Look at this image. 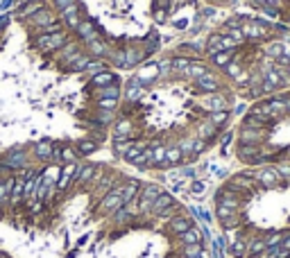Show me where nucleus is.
Masks as SVG:
<instances>
[{"instance_id": "1", "label": "nucleus", "mask_w": 290, "mask_h": 258, "mask_svg": "<svg viewBox=\"0 0 290 258\" xmlns=\"http://www.w3.org/2000/svg\"><path fill=\"white\" fill-rule=\"evenodd\" d=\"M161 193H163L161 186H157V183H145V186L141 188L139 197L134 199V202H136V210H139V213H150L152 204H154V199L159 197Z\"/></svg>"}, {"instance_id": "2", "label": "nucleus", "mask_w": 290, "mask_h": 258, "mask_svg": "<svg viewBox=\"0 0 290 258\" xmlns=\"http://www.w3.org/2000/svg\"><path fill=\"white\" fill-rule=\"evenodd\" d=\"M34 45L43 52H55L66 45V32H46V34L36 36Z\"/></svg>"}, {"instance_id": "3", "label": "nucleus", "mask_w": 290, "mask_h": 258, "mask_svg": "<svg viewBox=\"0 0 290 258\" xmlns=\"http://www.w3.org/2000/svg\"><path fill=\"white\" fill-rule=\"evenodd\" d=\"M120 206H125V204H123V197H120V188L116 186V188H111V191L104 195V197H100L98 210L102 215H114Z\"/></svg>"}, {"instance_id": "4", "label": "nucleus", "mask_w": 290, "mask_h": 258, "mask_svg": "<svg viewBox=\"0 0 290 258\" xmlns=\"http://www.w3.org/2000/svg\"><path fill=\"white\" fill-rule=\"evenodd\" d=\"M240 30H242V36L252 41H261L267 36V25L263 20H247V23L240 25Z\"/></svg>"}, {"instance_id": "5", "label": "nucleus", "mask_w": 290, "mask_h": 258, "mask_svg": "<svg viewBox=\"0 0 290 258\" xmlns=\"http://www.w3.org/2000/svg\"><path fill=\"white\" fill-rule=\"evenodd\" d=\"M254 179L261 188H277L279 183H281V177H279L277 168H261L254 175Z\"/></svg>"}, {"instance_id": "6", "label": "nucleus", "mask_w": 290, "mask_h": 258, "mask_svg": "<svg viewBox=\"0 0 290 258\" xmlns=\"http://www.w3.org/2000/svg\"><path fill=\"white\" fill-rule=\"evenodd\" d=\"M77 172H80V166H77V163H66V166L61 168L59 181H57V193H64L73 183V179H77Z\"/></svg>"}, {"instance_id": "7", "label": "nucleus", "mask_w": 290, "mask_h": 258, "mask_svg": "<svg viewBox=\"0 0 290 258\" xmlns=\"http://www.w3.org/2000/svg\"><path fill=\"white\" fill-rule=\"evenodd\" d=\"M120 188V197H123V204L125 206H129L131 202H134L136 197H139V193H141V181L139 179H127V181L123 183V186H118Z\"/></svg>"}, {"instance_id": "8", "label": "nucleus", "mask_w": 290, "mask_h": 258, "mask_svg": "<svg viewBox=\"0 0 290 258\" xmlns=\"http://www.w3.org/2000/svg\"><path fill=\"white\" fill-rule=\"evenodd\" d=\"M265 138H267L265 129H250V127L240 129V143H245V145H261Z\"/></svg>"}, {"instance_id": "9", "label": "nucleus", "mask_w": 290, "mask_h": 258, "mask_svg": "<svg viewBox=\"0 0 290 258\" xmlns=\"http://www.w3.org/2000/svg\"><path fill=\"white\" fill-rule=\"evenodd\" d=\"M191 226H195L193 224V220L188 218V215H175V218H170V222H168V231H170L172 236H182L184 231H188Z\"/></svg>"}, {"instance_id": "10", "label": "nucleus", "mask_w": 290, "mask_h": 258, "mask_svg": "<svg viewBox=\"0 0 290 258\" xmlns=\"http://www.w3.org/2000/svg\"><path fill=\"white\" fill-rule=\"evenodd\" d=\"M195 86L199 88V91L202 93H218V88H220V80L218 77L213 75V73H207V75H202V77H197V80H195Z\"/></svg>"}, {"instance_id": "11", "label": "nucleus", "mask_w": 290, "mask_h": 258, "mask_svg": "<svg viewBox=\"0 0 290 258\" xmlns=\"http://www.w3.org/2000/svg\"><path fill=\"white\" fill-rule=\"evenodd\" d=\"M172 206H175V197H172V193H161L159 197L154 199V204H152L150 213L152 215H159V218H161V215L166 213L168 208H172Z\"/></svg>"}, {"instance_id": "12", "label": "nucleus", "mask_w": 290, "mask_h": 258, "mask_svg": "<svg viewBox=\"0 0 290 258\" xmlns=\"http://www.w3.org/2000/svg\"><path fill=\"white\" fill-rule=\"evenodd\" d=\"M23 199H25V179L14 177V186H12V193H9V206L16 208Z\"/></svg>"}, {"instance_id": "13", "label": "nucleus", "mask_w": 290, "mask_h": 258, "mask_svg": "<svg viewBox=\"0 0 290 258\" xmlns=\"http://www.w3.org/2000/svg\"><path fill=\"white\" fill-rule=\"evenodd\" d=\"M204 109L211 113L215 111H227V98L220 96V93H209L207 98H204Z\"/></svg>"}, {"instance_id": "14", "label": "nucleus", "mask_w": 290, "mask_h": 258, "mask_svg": "<svg viewBox=\"0 0 290 258\" xmlns=\"http://www.w3.org/2000/svg\"><path fill=\"white\" fill-rule=\"evenodd\" d=\"M265 251H267V245H265V238H263V236H258V238L247 242V258H261Z\"/></svg>"}, {"instance_id": "15", "label": "nucleus", "mask_w": 290, "mask_h": 258, "mask_svg": "<svg viewBox=\"0 0 290 258\" xmlns=\"http://www.w3.org/2000/svg\"><path fill=\"white\" fill-rule=\"evenodd\" d=\"M152 150V161H150V166L152 168H168V161H166V145H161V143H154L150 147Z\"/></svg>"}, {"instance_id": "16", "label": "nucleus", "mask_w": 290, "mask_h": 258, "mask_svg": "<svg viewBox=\"0 0 290 258\" xmlns=\"http://www.w3.org/2000/svg\"><path fill=\"white\" fill-rule=\"evenodd\" d=\"M96 170L98 168L93 163H86V166H80V172H77V179L75 181L80 186H86V183H96Z\"/></svg>"}, {"instance_id": "17", "label": "nucleus", "mask_w": 290, "mask_h": 258, "mask_svg": "<svg viewBox=\"0 0 290 258\" xmlns=\"http://www.w3.org/2000/svg\"><path fill=\"white\" fill-rule=\"evenodd\" d=\"M261 154H263L261 145H245V143H240V147H238V159L245 161V163H252L256 156H261Z\"/></svg>"}, {"instance_id": "18", "label": "nucleus", "mask_w": 290, "mask_h": 258, "mask_svg": "<svg viewBox=\"0 0 290 258\" xmlns=\"http://www.w3.org/2000/svg\"><path fill=\"white\" fill-rule=\"evenodd\" d=\"M179 242L182 245H202V238H204V233L197 229V226H191L188 231H184L182 236H177Z\"/></svg>"}, {"instance_id": "19", "label": "nucleus", "mask_w": 290, "mask_h": 258, "mask_svg": "<svg viewBox=\"0 0 290 258\" xmlns=\"http://www.w3.org/2000/svg\"><path fill=\"white\" fill-rule=\"evenodd\" d=\"M52 152H55V143H50V140H41V143H36V147H34L36 159H41V161H50Z\"/></svg>"}, {"instance_id": "20", "label": "nucleus", "mask_w": 290, "mask_h": 258, "mask_svg": "<svg viewBox=\"0 0 290 258\" xmlns=\"http://www.w3.org/2000/svg\"><path fill=\"white\" fill-rule=\"evenodd\" d=\"M227 251H229L234 258H245L247 256V240L245 238H238L234 240L229 247H227Z\"/></svg>"}, {"instance_id": "21", "label": "nucleus", "mask_w": 290, "mask_h": 258, "mask_svg": "<svg viewBox=\"0 0 290 258\" xmlns=\"http://www.w3.org/2000/svg\"><path fill=\"white\" fill-rule=\"evenodd\" d=\"M209 73V68L204 66V64H197V61H191V66L184 71V77H188V80H197V77H202V75H207Z\"/></svg>"}, {"instance_id": "22", "label": "nucleus", "mask_w": 290, "mask_h": 258, "mask_svg": "<svg viewBox=\"0 0 290 258\" xmlns=\"http://www.w3.org/2000/svg\"><path fill=\"white\" fill-rule=\"evenodd\" d=\"M77 36H80V39H84L88 43V41H93V39H98L96 34H93V23L91 20H82L80 25H77Z\"/></svg>"}, {"instance_id": "23", "label": "nucleus", "mask_w": 290, "mask_h": 258, "mask_svg": "<svg viewBox=\"0 0 290 258\" xmlns=\"http://www.w3.org/2000/svg\"><path fill=\"white\" fill-rule=\"evenodd\" d=\"M86 48H88V55H91V57H104V55H107V52H109L107 43H104V41H100V39L88 41V43H86Z\"/></svg>"}, {"instance_id": "24", "label": "nucleus", "mask_w": 290, "mask_h": 258, "mask_svg": "<svg viewBox=\"0 0 290 258\" xmlns=\"http://www.w3.org/2000/svg\"><path fill=\"white\" fill-rule=\"evenodd\" d=\"M159 73H161V71H159V64H150V66H145L143 71L139 73V77H136V80H139L141 84H147V82L154 80V77L159 75Z\"/></svg>"}, {"instance_id": "25", "label": "nucleus", "mask_w": 290, "mask_h": 258, "mask_svg": "<svg viewBox=\"0 0 290 258\" xmlns=\"http://www.w3.org/2000/svg\"><path fill=\"white\" fill-rule=\"evenodd\" d=\"M267 123H270V120L258 118V115H254V113H250V115L242 118V127H250V129H265Z\"/></svg>"}, {"instance_id": "26", "label": "nucleus", "mask_w": 290, "mask_h": 258, "mask_svg": "<svg viewBox=\"0 0 290 258\" xmlns=\"http://www.w3.org/2000/svg\"><path fill=\"white\" fill-rule=\"evenodd\" d=\"M184 159L182 150H179V145H172V147H166V161H168V168L170 166H179Z\"/></svg>"}, {"instance_id": "27", "label": "nucleus", "mask_w": 290, "mask_h": 258, "mask_svg": "<svg viewBox=\"0 0 290 258\" xmlns=\"http://www.w3.org/2000/svg\"><path fill=\"white\" fill-rule=\"evenodd\" d=\"M61 18H64L68 25L77 28V25H80V18H77V5H68L66 9H61Z\"/></svg>"}, {"instance_id": "28", "label": "nucleus", "mask_w": 290, "mask_h": 258, "mask_svg": "<svg viewBox=\"0 0 290 258\" xmlns=\"http://www.w3.org/2000/svg\"><path fill=\"white\" fill-rule=\"evenodd\" d=\"M114 80H116L114 73L102 71V73H98V75H93L91 84H93V86H109V84H114Z\"/></svg>"}, {"instance_id": "29", "label": "nucleus", "mask_w": 290, "mask_h": 258, "mask_svg": "<svg viewBox=\"0 0 290 258\" xmlns=\"http://www.w3.org/2000/svg\"><path fill=\"white\" fill-rule=\"evenodd\" d=\"M215 215H218V220H220V224H225V222H229V220H234L236 215H240L238 210H234V208H227V206H215Z\"/></svg>"}, {"instance_id": "30", "label": "nucleus", "mask_w": 290, "mask_h": 258, "mask_svg": "<svg viewBox=\"0 0 290 258\" xmlns=\"http://www.w3.org/2000/svg\"><path fill=\"white\" fill-rule=\"evenodd\" d=\"M131 145H134V140H131V138H120V136H116L114 152H116V154H118V156H125Z\"/></svg>"}, {"instance_id": "31", "label": "nucleus", "mask_w": 290, "mask_h": 258, "mask_svg": "<svg viewBox=\"0 0 290 258\" xmlns=\"http://www.w3.org/2000/svg\"><path fill=\"white\" fill-rule=\"evenodd\" d=\"M231 57H234V52H215V55H211V61H213L215 66H220V68H227L231 64Z\"/></svg>"}, {"instance_id": "32", "label": "nucleus", "mask_w": 290, "mask_h": 258, "mask_svg": "<svg viewBox=\"0 0 290 258\" xmlns=\"http://www.w3.org/2000/svg\"><path fill=\"white\" fill-rule=\"evenodd\" d=\"M143 152H145V145H143V143H134V145H131L129 150H127V154H125L123 159L127 161V163H134L141 154H143Z\"/></svg>"}, {"instance_id": "33", "label": "nucleus", "mask_w": 290, "mask_h": 258, "mask_svg": "<svg viewBox=\"0 0 290 258\" xmlns=\"http://www.w3.org/2000/svg\"><path fill=\"white\" fill-rule=\"evenodd\" d=\"M131 129H134V125L129 120H118L116 123V136H120V138H129Z\"/></svg>"}, {"instance_id": "34", "label": "nucleus", "mask_w": 290, "mask_h": 258, "mask_svg": "<svg viewBox=\"0 0 290 258\" xmlns=\"http://www.w3.org/2000/svg\"><path fill=\"white\" fill-rule=\"evenodd\" d=\"M91 59H93L91 55H80V57H77V59H75V61H73V64H71V71H75V73H82V71H86V68H88V64H91Z\"/></svg>"}, {"instance_id": "35", "label": "nucleus", "mask_w": 290, "mask_h": 258, "mask_svg": "<svg viewBox=\"0 0 290 258\" xmlns=\"http://www.w3.org/2000/svg\"><path fill=\"white\" fill-rule=\"evenodd\" d=\"M52 23H57V18L52 16L50 12H39V14H34V25H43V28H48V25H52Z\"/></svg>"}, {"instance_id": "36", "label": "nucleus", "mask_w": 290, "mask_h": 258, "mask_svg": "<svg viewBox=\"0 0 290 258\" xmlns=\"http://www.w3.org/2000/svg\"><path fill=\"white\" fill-rule=\"evenodd\" d=\"M202 254H204L202 245H182V256L184 258H195V256H202Z\"/></svg>"}, {"instance_id": "37", "label": "nucleus", "mask_w": 290, "mask_h": 258, "mask_svg": "<svg viewBox=\"0 0 290 258\" xmlns=\"http://www.w3.org/2000/svg\"><path fill=\"white\" fill-rule=\"evenodd\" d=\"M23 163H25V154H23V152L14 150L12 154L7 156V168H18V166H23Z\"/></svg>"}, {"instance_id": "38", "label": "nucleus", "mask_w": 290, "mask_h": 258, "mask_svg": "<svg viewBox=\"0 0 290 258\" xmlns=\"http://www.w3.org/2000/svg\"><path fill=\"white\" fill-rule=\"evenodd\" d=\"M267 57H270V59H279V57L283 55V43L281 41H274V43H270L267 45Z\"/></svg>"}, {"instance_id": "39", "label": "nucleus", "mask_w": 290, "mask_h": 258, "mask_svg": "<svg viewBox=\"0 0 290 258\" xmlns=\"http://www.w3.org/2000/svg\"><path fill=\"white\" fill-rule=\"evenodd\" d=\"M215 131H218V127H215L213 123H204L202 127H199V138H202V140L213 138V136H215Z\"/></svg>"}, {"instance_id": "40", "label": "nucleus", "mask_w": 290, "mask_h": 258, "mask_svg": "<svg viewBox=\"0 0 290 258\" xmlns=\"http://www.w3.org/2000/svg\"><path fill=\"white\" fill-rule=\"evenodd\" d=\"M96 150H98V145L93 143V140H80V143H77V152H80L82 156L91 154V152H96Z\"/></svg>"}, {"instance_id": "41", "label": "nucleus", "mask_w": 290, "mask_h": 258, "mask_svg": "<svg viewBox=\"0 0 290 258\" xmlns=\"http://www.w3.org/2000/svg\"><path fill=\"white\" fill-rule=\"evenodd\" d=\"M227 120H229V111H215V113H211V120H209V123H213L215 127H222Z\"/></svg>"}, {"instance_id": "42", "label": "nucleus", "mask_w": 290, "mask_h": 258, "mask_svg": "<svg viewBox=\"0 0 290 258\" xmlns=\"http://www.w3.org/2000/svg\"><path fill=\"white\" fill-rule=\"evenodd\" d=\"M141 57L143 55H141L139 50H127L125 52V66H136L141 61Z\"/></svg>"}, {"instance_id": "43", "label": "nucleus", "mask_w": 290, "mask_h": 258, "mask_svg": "<svg viewBox=\"0 0 290 258\" xmlns=\"http://www.w3.org/2000/svg\"><path fill=\"white\" fill-rule=\"evenodd\" d=\"M120 96V91H118V86L116 84H109V86H104L102 91H100V98H114V100H118Z\"/></svg>"}, {"instance_id": "44", "label": "nucleus", "mask_w": 290, "mask_h": 258, "mask_svg": "<svg viewBox=\"0 0 290 258\" xmlns=\"http://www.w3.org/2000/svg\"><path fill=\"white\" fill-rule=\"evenodd\" d=\"M188 66H191V59H184V57H177V59H172V71L184 73Z\"/></svg>"}, {"instance_id": "45", "label": "nucleus", "mask_w": 290, "mask_h": 258, "mask_svg": "<svg viewBox=\"0 0 290 258\" xmlns=\"http://www.w3.org/2000/svg\"><path fill=\"white\" fill-rule=\"evenodd\" d=\"M100 109H104V111H114L116 109V104H118V100H114V98H100Z\"/></svg>"}, {"instance_id": "46", "label": "nucleus", "mask_w": 290, "mask_h": 258, "mask_svg": "<svg viewBox=\"0 0 290 258\" xmlns=\"http://www.w3.org/2000/svg\"><path fill=\"white\" fill-rule=\"evenodd\" d=\"M139 93H141V82H139V80H134V82L129 84L127 98H129V100H136V98H139Z\"/></svg>"}, {"instance_id": "47", "label": "nucleus", "mask_w": 290, "mask_h": 258, "mask_svg": "<svg viewBox=\"0 0 290 258\" xmlns=\"http://www.w3.org/2000/svg\"><path fill=\"white\" fill-rule=\"evenodd\" d=\"M193 147H195V140H191V138H186V140H182V143H179V150H182L184 156L193 154Z\"/></svg>"}, {"instance_id": "48", "label": "nucleus", "mask_w": 290, "mask_h": 258, "mask_svg": "<svg viewBox=\"0 0 290 258\" xmlns=\"http://www.w3.org/2000/svg\"><path fill=\"white\" fill-rule=\"evenodd\" d=\"M102 68H104V61H102V59H98V61H91L86 71L91 73V75H98V73H102Z\"/></svg>"}, {"instance_id": "49", "label": "nucleus", "mask_w": 290, "mask_h": 258, "mask_svg": "<svg viewBox=\"0 0 290 258\" xmlns=\"http://www.w3.org/2000/svg\"><path fill=\"white\" fill-rule=\"evenodd\" d=\"M225 71H227V75H229V77H238L240 73H242V68H240V64H234V61H231V64L225 68Z\"/></svg>"}, {"instance_id": "50", "label": "nucleus", "mask_w": 290, "mask_h": 258, "mask_svg": "<svg viewBox=\"0 0 290 258\" xmlns=\"http://www.w3.org/2000/svg\"><path fill=\"white\" fill-rule=\"evenodd\" d=\"M204 188H207V186H204V181H193V183H191V193H193V195H202Z\"/></svg>"}, {"instance_id": "51", "label": "nucleus", "mask_w": 290, "mask_h": 258, "mask_svg": "<svg viewBox=\"0 0 290 258\" xmlns=\"http://www.w3.org/2000/svg\"><path fill=\"white\" fill-rule=\"evenodd\" d=\"M204 147H207V143H204L202 138L195 140V147H193V154H199V152H204Z\"/></svg>"}, {"instance_id": "52", "label": "nucleus", "mask_w": 290, "mask_h": 258, "mask_svg": "<svg viewBox=\"0 0 290 258\" xmlns=\"http://www.w3.org/2000/svg\"><path fill=\"white\" fill-rule=\"evenodd\" d=\"M68 5H75V0H55V7L57 9H66Z\"/></svg>"}, {"instance_id": "53", "label": "nucleus", "mask_w": 290, "mask_h": 258, "mask_svg": "<svg viewBox=\"0 0 290 258\" xmlns=\"http://www.w3.org/2000/svg\"><path fill=\"white\" fill-rule=\"evenodd\" d=\"M279 170V177L281 179H290V166H281V168H277Z\"/></svg>"}, {"instance_id": "54", "label": "nucleus", "mask_w": 290, "mask_h": 258, "mask_svg": "<svg viewBox=\"0 0 290 258\" xmlns=\"http://www.w3.org/2000/svg\"><path fill=\"white\" fill-rule=\"evenodd\" d=\"M179 175H182V177H195V170H193V168H182Z\"/></svg>"}, {"instance_id": "55", "label": "nucleus", "mask_w": 290, "mask_h": 258, "mask_svg": "<svg viewBox=\"0 0 290 258\" xmlns=\"http://www.w3.org/2000/svg\"><path fill=\"white\" fill-rule=\"evenodd\" d=\"M231 138H234V134H227L225 138H222V152H227V145L231 143Z\"/></svg>"}, {"instance_id": "56", "label": "nucleus", "mask_w": 290, "mask_h": 258, "mask_svg": "<svg viewBox=\"0 0 290 258\" xmlns=\"http://www.w3.org/2000/svg\"><path fill=\"white\" fill-rule=\"evenodd\" d=\"M281 247H283V249H288V251H290V233H286V238H283Z\"/></svg>"}, {"instance_id": "57", "label": "nucleus", "mask_w": 290, "mask_h": 258, "mask_svg": "<svg viewBox=\"0 0 290 258\" xmlns=\"http://www.w3.org/2000/svg\"><path fill=\"white\" fill-rule=\"evenodd\" d=\"M12 3H14V0H3V3H0V9H3V12H5V9H7V7H12Z\"/></svg>"}, {"instance_id": "58", "label": "nucleus", "mask_w": 290, "mask_h": 258, "mask_svg": "<svg viewBox=\"0 0 290 258\" xmlns=\"http://www.w3.org/2000/svg\"><path fill=\"white\" fill-rule=\"evenodd\" d=\"M184 188V181H175V186H172V193H179Z\"/></svg>"}, {"instance_id": "59", "label": "nucleus", "mask_w": 290, "mask_h": 258, "mask_svg": "<svg viewBox=\"0 0 290 258\" xmlns=\"http://www.w3.org/2000/svg\"><path fill=\"white\" fill-rule=\"evenodd\" d=\"M281 100H283V104H286V111H288V115H290V96H283Z\"/></svg>"}, {"instance_id": "60", "label": "nucleus", "mask_w": 290, "mask_h": 258, "mask_svg": "<svg viewBox=\"0 0 290 258\" xmlns=\"http://www.w3.org/2000/svg\"><path fill=\"white\" fill-rule=\"evenodd\" d=\"M283 55L290 59V43H283Z\"/></svg>"}, {"instance_id": "61", "label": "nucleus", "mask_w": 290, "mask_h": 258, "mask_svg": "<svg viewBox=\"0 0 290 258\" xmlns=\"http://www.w3.org/2000/svg\"><path fill=\"white\" fill-rule=\"evenodd\" d=\"M7 23H9V16H3V18H0V28H5Z\"/></svg>"}, {"instance_id": "62", "label": "nucleus", "mask_w": 290, "mask_h": 258, "mask_svg": "<svg viewBox=\"0 0 290 258\" xmlns=\"http://www.w3.org/2000/svg\"><path fill=\"white\" fill-rule=\"evenodd\" d=\"M283 156H286V161H290V147H288L286 152H283Z\"/></svg>"}, {"instance_id": "63", "label": "nucleus", "mask_w": 290, "mask_h": 258, "mask_svg": "<svg viewBox=\"0 0 290 258\" xmlns=\"http://www.w3.org/2000/svg\"><path fill=\"white\" fill-rule=\"evenodd\" d=\"M0 258H5V256H3V254H0Z\"/></svg>"}]
</instances>
